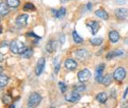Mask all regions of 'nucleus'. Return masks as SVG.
Listing matches in <instances>:
<instances>
[{
	"label": "nucleus",
	"mask_w": 128,
	"mask_h": 108,
	"mask_svg": "<svg viewBox=\"0 0 128 108\" xmlns=\"http://www.w3.org/2000/svg\"><path fill=\"white\" fill-rule=\"evenodd\" d=\"M85 90H86V86L83 85V83H81V85L76 86L75 89H74V91H76V92H84Z\"/></svg>",
	"instance_id": "obj_27"
},
{
	"label": "nucleus",
	"mask_w": 128,
	"mask_h": 108,
	"mask_svg": "<svg viewBox=\"0 0 128 108\" xmlns=\"http://www.w3.org/2000/svg\"><path fill=\"white\" fill-rule=\"evenodd\" d=\"M44 67H46V59L44 57L40 58V60L36 63V75L40 76L44 70Z\"/></svg>",
	"instance_id": "obj_7"
},
{
	"label": "nucleus",
	"mask_w": 128,
	"mask_h": 108,
	"mask_svg": "<svg viewBox=\"0 0 128 108\" xmlns=\"http://www.w3.org/2000/svg\"><path fill=\"white\" fill-rule=\"evenodd\" d=\"M24 11H28V12H32L36 10V7L32 3H26L25 6H24Z\"/></svg>",
	"instance_id": "obj_26"
},
{
	"label": "nucleus",
	"mask_w": 128,
	"mask_h": 108,
	"mask_svg": "<svg viewBox=\"0 0 128 108\" xmlns=\"http://www.w3.org/2000/svg\"><path fill=\"white\" fill-rule=\"evenodd\" d=\"M87 8H88L89 10H91V9H92V3H88V5H87Z\"/></svg>",
	"instance_id": "obj_34"
},
{
	"label": "nucleus",
	"mask_w": 128,
	"mask_h": 108,
	"mask_svg": "<svg viewBox=\"0 0 128 108\" xmlns=\"http://www.w3.org/2000/svg\"><path fill=\"white\" fill-rule=\"evenodd\" d=\"M3 60H4V56L2 53H0V62H3Z\"/></svg>",
	"instance_id": "obj_33"
},
{
	"label": "nucleus",
	"mask_w": 128,
	"mask_h": 108,
	"mask_svg": "<svg viewBox=\"0 0 128 108\" xmlns=\"http://www.w3.org/2000/svg\"><path fill=\"white\" fill-rule=\"evenodd\" d=\"M91 76H92V73H91L90 70H88V69H83V70H81L80 72L78 73V80H79L80 83H83V84H84L85 82H87V81L90 80Z\"/></svg>",
	"instance_id": "obj_5"
},
{
	"label": "nucleus",
	"mask_w": 128,
	"mask_h": 108,
	"mask_svg": "<svg viewBox=\"0 0 128 108\" xmlns=\"http://www.w3.org/2000/svg\"><path fill=\"white\" fill-rule=\"evenodd\" d=\"M115 16L119 20H125L128 17V10L125 8H118L115 10Z\"/></svg>",
	"instance_id": "obj_10"
},
{
	"label": "nucleus",
	"mask_w": 128,
	"mask_h": 108,
	"mask_svg": "<svg viewBox=\"0 0 128 108\" xmlns=\"http://www.w3.org/2000/svg\"><path fill=\"white\" fill-rule=\"evenodd\" d=\"M10 9H9V5L7 3H0V16L5 17L9 14Z\"/></svg>",
	"instance_id": "obj_13"
},
{
	"label": "nucleus",
	"mask_w": 128,
	"mask_h": 108,
	"mask_svg": "<svg viewBox=\"0 0 128 108\" xmlns=\"http://www.w3.org/2000/svg\"><path fill=\"white\" fill-rule=\"evenodd\" d=\"M58 86H59V89H60L61 93H64L67 91V86H66V84L63 83V82H59V83H58Z\"/></svg>",
	"instance_id": "obj_28"
},
{
	"label": "nucleus",
	"mask_w": 128,
	"mask_h": 108,
	"mask_svg": "<svg viewBox=\"0 0 128 108\" xmlns=\"http://www.w3.org/2000/svg\"><path fill=\"white\" fill-rule=\"evenodd\" d=\"M9 83V78L7 77L6 75H1L0 74V89L6 87Z\"/></svg>",
	"instance_id": "obj_20"
},
{
	"label": "nucleus",
	"mask_w": 128,
	"mask_h": 108,
	"mask_svg": "<svg viewBox=\"0 0 128 108\" xmlns=\"http://www.w3.org/2000/svg\"><path fill=\"white\" fill-rule=\"evenodd\" d=\"M2 72H3V68H2V67H1V66H0V74H1V73H2Z\"/></svg>",
	"instance_id": "obj_35"
},
{
	"label": "nucleus",
	"mask_w": 128,
	"mask_h": 108,
	"mask_svg": "<svg viewBox=\"0 0 128 108\" xmlns=\"http://www.w3.org/2000/svg\"><path fill=\"white\" fill-rule=\"evenodd\" d=\"M28 19H29V16L27 14L18 16L16 19V25L19 28H25L28 25Z\"/></svg>",
	"instance_id": "obj_6"
},
{
	"label": "nucleus",
	"mask_w": 128,
	"mask_h": 108,
	"mask_svg": "<svg viewBox=\"0 0 128 108\" xmlns=\"http://www.w3.org/2000/svg\"><path fill=\"white\" fill-rule=\"evenodd\" d=\"M11 100H12V98H11L10 96H8V95H6V96L3 97V102H4L5 104H9V103L11 102Z\"/></svg>",
	"instance_id": "obj_29"
},
{
	"label": "nucleus",
	"mask_w": 128,
	"mask_h": 108,
	"mask_svg": "<svg viewBox=\"0 0 128 108\" xmlns=\"http://www.w3.org/2000/svg\"><path fill=\"white\" fill-rule=\"evenodd\" d=\"M108 36H110V40L112 41V43H116L120 39V35H119V33L116 31H112L110 32Z\"/></svg>",
	"instance_id": "obj_15"
},
{
	"label": "nucleus",
	"mask_w": 128,
	"mask_h": 108,
	"mask_svg": "<svg viewBox=\"0 0 128 108\" xmlns=\"http://www.w3.org/2000/svg\"><path fill=\"white\" fill-rule=\"evenodd\" d=\"M56 48V43L54 40H49L48 43L46 44V51L48 53H52Z\"/></svg>",
	"instance_id": "obj_21"
},
{
	"label": "nucleus",
	"mask_w": 128,
	"mask_h": 108,
	"mask_svg": "<svg viewBox=\"0 0 128 108\" xmlns=\"http://www.w3.org/2000/svg\"><path fill=\"white\" fill-rule=\"evenodd\" d=\"M81 98V95L79 92H76V91H73L71 93H67L65 95V100L68 101V102H72V103H75L77 101H79Z\"/></svg>",
	"instance_id": "obj_4"
},
{
	"label": "nucleus",
	"mask_w": 128,
	"mask_h": 108,
	"mask_svg": "<svg viewBox=\"0 0 128 108\" xmlns=\"http://www.w3.org/2000/svg\"><path fill=\"white\" fill-rule=\"evenodd\" d=\"M127 94H128V88H126V90H125V93H123V99H125V98H126Z\"/></svg>",
	"instance_id": "obj_32"
},
{
	"label": "nucleus",
	"mask_w": 128,
	"mask_h": 108,
	"mask_svg": "<svg viewBox=\"0 0 128 108\" xmlns=\"http://www.w3.org/2000/svg\"><path fill=\"white\" fill-rule=\"evenodd\" d=\"M0 33H1V30H0Z\"/></svg>",
	"instance_id": "obj_36"
},
{
	"label": "nucleus",
	"mask_w": 128,
	"mask_h": 108,
	"mask_svg": "<svg viewBox=\"0 0 128 108\" xmlns=\"http://www.w3.org/2000/svg\"><path fill=\"white\" fill-rule=\"evenodd\" d=\"M59 68H60V64L59 63H55V70H54L55 74H57L59 72Z\"/></svg>",
	"instance_id": "obj_30"
},
{
	"label": "nucleus",
	"mask_w": 128,
	"mask_h": 108,
	"mask_svg": "<svg viewBox=\"0 0 128 108\" xmlns=\"http://www.w3.org/2000/svg\"><path fill=\"white\" fill-rule=\"evenodd\" d=\"M52 13L54 14V16L57 18V19H61V18H63L65 14H66V9L65 8H61V9H59L58 11H56V10H52Z\"/></svg>",
	"instance_id": "obj_19"
},
{
	"label": "nucleus",
	"mask_w": 128,
	"mask_h": 108,
	"mask_svg": "<svg viewBox=\"0 0 128 108\" xmlns=\"http://www.w3.org/2000/svg\"><path fill=\"white\" fill-rule=\"evenodd\" d=\"M104 68H106V66H104V64H100V65H98V67H96V81L98 83H102V74H104Z\"/></svg>",
	"instance_id": "obj_9"
},
{
	"label": "nucleus",
	"mask_w": 128,
	"mask_h": 108,
	"mask_svg": "<svg viewBox=\"0 0 128 108\" xmlns=\"http://www.w3.org/2000/svg\"><path fill=\"white\" fill-rule=\"evenodd\" d=\"M8 5H9V7H11V8H17L19 5H20V0H7V2H6Z\"/></svg>",
	"instance_id": "obj_25"
},
{
	"label": "nucleus",
	"mask_w": 128,
	"mask_h": 108,
	"mask_svg": "<svg viewBox=\"0 0 128 108\" xmlns=\"http://www.w3.org/2000/svg\"><path fill=\"white\" fill-rule=\"evenodd\" d=\"M64 66H65V68L67 70L73 71V70H75L77 68L78 64H77V62L75 61L74 59H67L66 61L64 62Z\"/></svg>",
	"instance_id": "obj_12"
},
{
	"label": "nucleus",
	"mask_w": 128,
	"mask_h": 108,
	"mask_svg": "<svg viewBox=\"0 0 128 108\" xmlns=\"http://www.w3.org/2000/svg\"><path fill=\"white\" fill-rule=\"evenodd\" d=\"M108 98V96L106 93H100L96 95V100L98 102H100V103H106Z\"/></svg>",
	"instance_id": "obj_17"
},
{
	"label": "nucleus",
	"mask_w": 128,
	"mask_h": 108,
	"mask_svg": "<svg viewBox=\"0 0 128 108\" xmlns=\"http://www.w3.org/2000/svg\"><path fill=\"white\" fill-rule=\"evenodd\" d=\"M42 99V95H40V93H32V94L30 95V97H29V100H28V106H29L30 108L36 107V106L40 103Z\"/></svg>",
	"instance_id": "obj_2"
},
{
	"label": "nucleus",
	"mask_w": 128,
	"mask_h": 108,
	"mask_svg": "<svg viewBox=\"0 0 128 108\" xmlns=\"http://www.w3.org/2000/svg\"><path fill=\"white\" fill-rule=\"evenodd\" d=\"M72 36H73V39H74V42H75V43H77V44H81V43H83L84 39H83L80 35L78 34V32H77L76 31H74L73 32H72Z\"/></svg>",
	"instance_id": "obj_22"
},
{
	"label": "nucleus",
	"mask_w": 128,
	"mask_h": 108,
	"mask_svg": "<svg viewBox=\"0 0 128 108\" xmlns=\"http://www.w3.org/2000/svg\"><path fill=\"white\" fill-rule=\"evenodd\" d=\"M10 49L14 54H22L25 52V50L27 49V46L19 40H14L11 42L10 44Z\"/></svg>",
	"instance_id": "obj_1"
},
{
	"label": "nucleus",
	"mask_w": 128,
	"mask_h": 108,
	"mask_svg": "<svg viewBox=\"0 0 128 108\" xmlns=\"http://www.w3.org/2000/svg\"><path fill=\"white\" fill-rule=\"evenodd\" d=\"M96 15L98 16V18L102 19V20H108V18H110V16H108V12L104 11V10H102V9H100V10L96 11Z\"/></svg>",
	"instance_id": "obj_18"
},
{
	"label": "nucleus",
	"mask_w": 128,
	"mask_h": 108,
	"mask_svg": "<svg viewBox=\"0 0 128 108\" xmlns=\"http://www.w3.org/2000/svg\"><path fill=\"white\" fill-rule=\"evenodd\" d=\"M112 80H113V74H108L106 76H104V77L102 78V84L104 86L108 87V86H110V85L112 84Z\"/></svg>",
	"instance_id": "obj_16"
},
{
	"label": "nucleus",
	"mask_w": 128,
	"mask_h": 108,
	"mask_svg": "<svg viewBox=\"0 0 128 108\" xmlns=\"http://www.w3.org/2000/svg\"><path fill=\"white\" fill-rule=\"evenodd\" d=\"M125 2H126V0H116L117 4H124Z\"/></svg>",
	"instance_id": "obj_31"
},
{
	"label": "nucleus",
	"mask_w": 128,
	"mask_h": 108,
	"mask_svg": "<svg viewBox=\"0 0 128 108\" xmlns=\"http://www.w3.org/2000/svg\"><path fill=\"white\" fill-rule=\"evenodd\" d=\"M75 55H76V57L78 58V59H80V60H86V59H88L89 57H90V52L88 51V50H86V49H78L76 52H75Z\"/></svg>",
	"instance_id": "obj_8"
},
{
	"label": "nucleus",
	"mask_w": 128,
	"mask_h": 108,
	"mask_svg": "<svg viewBox=\"0 0 128 108\" xmlns=\"http://www.w3.org/2000/svg\"><path fill=\"white\" fill-rule=\"evenodd\" d=\"M126 77V70L123 67L117 68L113 73V79L117 82H122Z\"/></svg>",
	"instance_id": "obj_3"
},
{
	"label": "nucleus",
	"mask_w": 128,
	"mask_h": 108,
	"mask_svg": "<svg viewBox=\"0 0 128 108\" xmlns=\"http://www.w3.org/2000/svg\"><path fill=\"white\" fill-rule=\"evenodd\" d=\"M102 41H104V39H102V38H100V37L93 38V39H91V40H90L91 44H92V45H94V46H98V45H100V44L102 43Z\"/></svg>",
	"instance_id": "obj_24"
},
{
	"label": "nucleus",
	"mask_w": 128,
	"mask_h": 108,
	"mask_svg": "<svg viewBox=\"0 0 128 108\" xmlns=\"http://www.w3.org/2000/svg\"><path fill=\"white\" fill-rule=\"evenodd\" d=\"M32 49L31 48H27L26 50H25V52L24 53H22L21 55H22V57L23 58H26V59H29V58H31L32 56Z\"/></svg>",
	"instance_id": "obj_23"
},
{
	"label": "nucleus",
	"mask_w": 128,
	"mask_h": 108,
	"mask_svg": "<svg viewBox=\"0 0 128 108\" xmlns=\"http://www.w3.org/2000/svg\"><path fill=\"white\" fill-rule=\"evenodd\" d=\"M0 22H1V19H0Z\"/></svg>",
	"instance_id": "obj_37"
},
{
	"label": "nucleus",
	"mask_w": 128,
	"mask_h": 108,
	"mask_svg": "<svg viewBox=\"0 0 128 108\" xmlns=\"http://www.w3.org/2000/svg\"><path fill=\"white\" fill-rule=\"evenodd\" d=\"M87 26H88V28L91 30L93 34H96V32L100 31V24H98L96 21H91V22L87 23Z\"/></svg>",
	"instance_id": "obj_11"
},
{
	"label": "nucleus",
	"mask_w": 128,
	"mask_h": 108,
	"mask_svg": "<svg viewBox=\"0 0 128 108\" xmlns=\"http://www.w3.org/2000/svg\"><path fill=\"white\" fill-rule=\"evenodd\" d=\"M123 55V51L121 49H118V50H113V51H110L106 54V59H112L114 57H117V56H121Z\"/></svg>",
	"instance_id": "obj_14"
}]
</instances>
